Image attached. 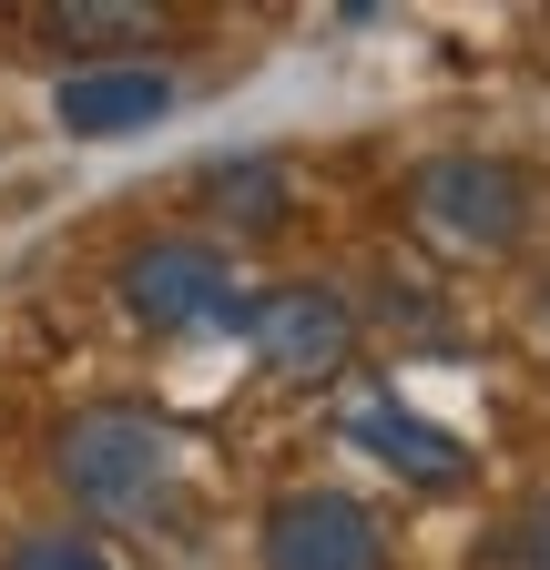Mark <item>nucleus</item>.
Segmentation results:
<instances>
[{"mask_svg":"<svg viewBox=\"0 0 550 570\" xmlns=\"http://www.w3.org/2000/svg\"><path fill=\"white\" fill-rule=\"evenodd\" d=\"M61 479L92 520L154 530V510L174 499V428L154 407H82L61 428Z\"/></svg>","mask_w":550,"mask_h":570,"instance_id":"1","label":"nucleus"},{"mask_svg":"<svg viewBox=\"0 0 550 570\" xmlns=\"http://www.w3.org/2000/svg\"><path fill=\"white\" fill-rule=\"evenodd\" d=\"M407 214L449 245V255H500L520 225H530V194L500 154H439L419 164V194H407Z\"/></svg>","mask_w":550,"mask_h":570,"instance_id":"2","label":"nucleus"},{"mask_svg":"<svg viewBox=\"0 0 550 570\" xmlns=\"http://www.w3.org/2000/svg\"><path fill=\"white\" fill-rule=\"evenodd\" d=\"M122 306L144 316V326H164V336H194V326H235V265L215 255V245H184V235H164V245H144L122 265Z\"/></svg>","mask_w":550,"mask_h":570,"instance_id":"3","label":"nucleus"},{"mask_svg":"<svg viewBox=\"0 0 550 570\" xmlns=\"http://www.w3.org/2000/svg\"><path fill=\"white\" fill-rule=\"evenodd\" d=\"M245 346L265 356L275 377H336L357 356V316L347 296H326V285H275V296H245L235 306Z\"/></svg>","mask_w":550,"mask_h":570,"instance_id":"4","label":"nucleus"},{"mask_svg":"<svg viewBox=\"0 0 550 570\" xmlns=\"http://www.w3.org/2000/svg\"><path fill=\"white\" fill-rule=\"evenodd\" d=\"M265 570H387L367 499L347 489H286L265 510Z\"/></svg>","mask_w":550,"mask_h":570,"instance_id":"5","label":"nucleus"},{"mask_svg":"<svg viewBox=\"0 0 550 570\" xmlns=\"http://www.w3.org/2000/svg\"><path fill=\"white\" fill-rule=\"evenodd\" d=\"M61 132H82V142H112V132H144L174 112V82L154 61H102V71H72V82L51 92Z\"/></svg>","mask_w":550,"mask_h":570,"instance_id":"6","label":"nucleus"},{"mask_svg":"<svg viewBox=\"0 0 550 570\" xmlns=\"http://www.w3.org/2000/svg\"><path fill=\"white\" fill-rule=\"evenodd\" d=\"M347 439H357L367 459H387V469H407V479H429V489H449V479H469V449L449 439V428H429L419 407H397V397H357V407H347Z\"/></svg>","mask_w":550,"mask_h":570,"instance_id":"7","label":"nucleus"},{"mask_svg":"<svg viewBox=\"0 0 550 570\" xmlns=\"http://www.w3.org/2000/svg\"><path fill=\"white\" fill-rule=\"evenodd\" d=\"M215 214H225V225H245V235L286 225V164H225V174H215Z\"/></svg>","mask_w":550,"mask_h":570,"instance_id":"8","label":"nucleus"},{"mask_svg":"<svg viewBox=\"0 0 550 570\" xmlns=\"http://www.w3.org/2000/svg\"><path fill=\"white\" fill-rule=\"evenodd\" d=\"M51 31L61 41H122V31H154V11H132V0H61Z\"/></svg>","mask_w":550,"mask_h":570,"instance_id":"9","label":"nucleus"},{"mask_svg":"<svg viewBox=\"0 0 550 570\" xmlns=\"http://www.w3.org/2000/svg\"><path fill=\"white\" fill-rule=\"evenodd\" d=\"M479 570H550V499H530V510L479 550Z\"/></svg>","mask_w":550,"mask_h":570,"instance_id":"10","label":"nucleus"},{"mask_svg":"<svg viewBox=\"0 0 550 570\" xmlns=\"http://www.w3.org/2000/svg\"><path fill=\"white\" fill-rule=\"evenodd\" d=\"M0 570H112V560H102L92 540H72V530H41V540H21Z\"/></svg>","mask_w":550,"mask_h":570,"instance_id":"11","label":"nucleus"},{"mask_svg":"<svg viewBox=\"0 0 550 570\" xmlns=\"http://www.w3.org/2000/svg\"><path fill=\"white\" fill-rule=\"evenodd\" d=\"M540 316H550V296H540Z\"/></svg>","mask_w":550,"mask_h":570,"instance_id":"12","label":"nucleus"}]
</instances>
